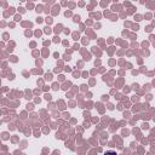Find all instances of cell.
Segmentation results:
<instances>
[{"label": "cell", "instance_id": "obj_1", "mask_svg": "<svg viewBox=\"0 0 155 155\" xmlns=\"http://www.w3.org/2000/svg\"><path fill=\"white\" fill-rule=\"evenodd\" d=\"M104 155H118L115 152H113V150H109V152H107Z\"/></svg>", "mask_w": 155, "mask_h": 155}]
</instances>
